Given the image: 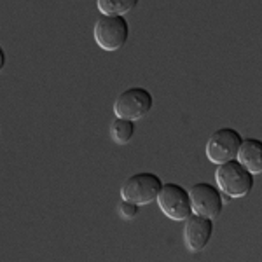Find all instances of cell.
I'll use <instances>...</instances> for the list:
<instances>
[{
  "instance_id": "cell-1",
  "label": "cell",
  "mask_w": 262,
  "mask_h": 262,
  "mask_svg": "<svg viewBox=\"0 0 262 262\" xmlns=\"http://www.w3.org/2000/svg\"><path fill=\"white\" fill-rule=\"evenodd\" d=\"M215 182H217L219 191L231 196L232 200L248 196L253 189V175L238 159L217 164Z\"/></svg>"
},
{
  "instance_id": "cell-2",
  "label": "cell",
  "mask_w": 262,
  "mask_h": 262,
  "mask_svg": "<svg viewBox=\"0 0 262 262\" xmlns=\"http://www.w3.org/2000/svg\"><path fill=\"white\" fill-rule=\"evenodd\" d=\"M95 42L103 51H117L128 42L129 25L124 16H103L101 14L95 23Z\"/></svg>"
},
{
  "instance_id": "cell-3",
  "label": "cell",
  "mask_w": 262,
  "mask_h": 262,
  "mask_svg": "<svg viewBox=\"0 0 262 262\" xmlns=\"http://www.w3.org/2000/svg\"><path fill=\"white\" fill-rule=\"evenodd\" d=\"M154 107V96L145 88H128L114 101V114L122 119L138 121L147 116Z\"/></svg>"
},
{
  "instance_id": "cell-4",
  "label": "cell",
  "mask_w": 262,
  "mask_h": 262,
  "mask_svg": "<svg viewBox=\"0 0 262 262\" xmlns=\"http://www.w3.org/2000/svg\"><path fill=\"white\" fill-rule=\"evenodd\" d=\"M158 206L159 210L166 215L168 219L175 222H184L189 215L192 213L191 200H189V192L185 187L175 182H166L161 185L158 192Z\"/></svg>"
},
{
  "instance_id": "cell-5",
  "label": "cell",
  "mask_w": 262,
  "mask_h": 262,
  "mask_svg": "<svg viewBox=\"0 0 262 262\" xmlns=\"http://www.w3.org/2000/svg\"><path fill=\"white\" fill-rule=\"evenodd\" d=\"M163 185V180L158 175L150 171H142V173H135L129 179H126V182L121 187V198L122 200L133 201L137 205H149V203L156 201L158 192Z\"/></svg>"
},
{
  "instance_id": "cell-6",
  "label": "cell",
  "mask_w": 262,
  "mask_h": 262,
  "mask_svg": "<svg viewBox=\"0 0 262 262\" xmlns=\"http://www.w3.org/2000/svg\"><path fill=\"white\" fill-rule=\"evenodd\" d=\"M242 133L234 128H221L210 135L205 147V154L213 164H221L236 159L238 149L242 145Z\"/></svg>"
},
{
  "instance_id": "cell-7",
  "label": "cell",
  "mask_w": 262,
  "mask_h": 262,
  "mask_svg": "<svg viewBox=\"0 0 262 262\" xmlns=\"http://www.w3.org/2000/svg\"><path fill=\"white\" fill-rule=\"evenodd\" d=\"M187 192H189V200H191L192 213L212 219V221L221 217L224 210V203H222V192L219 191V187L208 184V182H198Z\"/></svg>"
},
{
  "instance_id": "cell-8",
  "label": "cell",
  "mask_w": 262,
  "mask_h": 262,
  "mask_svg": "<svg viewBox=\"0 0 262 262\" xmlns=\"http://www.w3.org/2000/svg\"><path fill=\"white\" fill-rule=\"evenodd\" d=\"M184 243L191 253L201 252L210 243L213 234V221L191 213L184 221Z\"/></svg>"
},
{
  "instance_id": "cell-9",
  "label": "cell",
  "mask_w": 262,
  "mask_h": 262,
  "mask_svg": "<svg viewBox=\"0 0 262 262\" xmlns=\"http://www.w3.org/2000/svg\"><path fill=\"white\" fill-rule=\"evenodd\" d=\"M236 159L247 168L252 175L262 171V142L259 138H243Z\"/></svg>"
},
{
  "instance_id": "cell-10",
  "label": "cell",
  "mask_w": 262,
  "mask_h": 262,
  "mask_svg": "<svg viewBox=\"0 0 262 262\" xmlns=\"http://www.w3.org/2000/svg\"><path fill=\"white\" fill-rule=\"evenodd\" d=\"M140 0H96L100 14L103 16H124L138 6Z\"/></svg>"
},
{
  "instance_id": "cell-11",
  "label": "cell",
  "mask_w": 262,
  "mask_h": 262,
  "mask_svg": "<svg viewBox=\"0 0 262 262\" xmlns=\"http://www.w3.org/2000/svg\"><path fill=\"white\" fill-rule=\"evenodd\" d=\"M111 135H112V140L116 143H119V145L129 143L135 135V121L116 117L111 126Z\"/></svg>"
},
{
  "instance_id": "cell-12",
  "label": "cell",
  "mask_w": 262,
  "mask_h": 262,
  "mask_svg": "<svg viewBox=\"0 0 262 262\" xmlns=\"http://www.w3.org/2000/svg\"><path fill=\"white\" fill-rule=\"evenodd\" d=\"M117 210H119L121 217L124 219H135L138 215V212H140V205H137V203L133 201H128V200H122L119 203V206H117Z\"/></svg>"
},
{
  "instance_id": "cell-13",
  "label": "cell",
  "mask_w": 262,
  "mask_h": 262,
  "mask_svg": "<svg viewBox=\"0 0 262 262\" xmlns=\"http://www.w3.org/2000/svg\"><path fill=\"white\" fill-rule=\"evenodd\" d=\"M6 51L2 49V46H0V72L4 70V67H6Z\"/></svg>"
}]
</instances>
